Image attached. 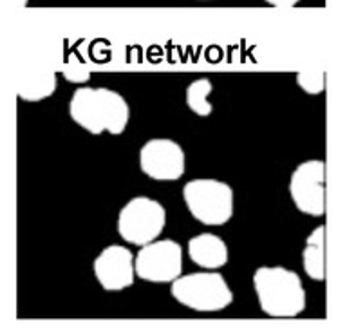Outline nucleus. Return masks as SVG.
Here are the masks:
<instances>
[{"mask_svg":"<svg viewBox=\"0 0 356 331\" xmlns=\"http://www.w3.org/2000/svg\"><path fill=\"white\" fill-rule=\"evenodd\" d=\"M69 116L90 134H122L131 120V107L108 87H78L69 100Z\"/></svg>","mask_w":356,"mask_h":331,"instance_id":"obj_1","label":"nucleus"},{"mask_svg":"<svg viewBox=\"0 0 356 331\" xmlns=\"http://www.w3.org/2000/svg\"><path fill=\"white\" fill-rule=\"evenodd\" d=\"M253 290L262 313L271 318H295L306 309V290L297 272L286 266H261Z\"/></svg>","mask_w":356,"mask_h":331,"instance_id":"obj_2","label":"nucleus"},{"mask_svg":"<svg viewBox=\"0 0 356 331\" xmlns=\"http://www.w3.org/2000/svg\"><path fill=\"white\" fill-rule=\"evenodd\" d=\"M172 297L185 308L199 313H216L234 302L230 284L216 270L179 275L170 284Z\"/></svg>","mask_w":356,"mask_h":331,"instance_id":"obj_3","label":"nucleus"},{"mask_svg":"<svg viewBox=\"0 0 356 331\" xmlns=\"http://www.w3.org/2000/svg\"><path fill=\"white\" fill-rule=\"evenodd\" d=\"M183 201L190 216L204 227H222L234 216V188L212 177L190 179L183 186Z\"/></svg>","mask_w":356,"mask_h":331,"instance_id":"obj_4","label":"nucleus"},{"mask_svg":"<svg viewBox=\"0 0 356 331\" xmlns=\"http://www.w3.org/2000/svg\"><path fill=\"white\" fill-rule=\"evenodd\" d=\"M167 225V210L159 201L136 195L118 213V234L125 243L145 246L158 239Z\"/></svg>","mask_w":356,"mask_h":331,"instance_id":"obj_5","label":"nucleus"},{"mask_svg":"<svg viewBox=\"0 0 356 331\" xmlns=\"http://www.w3.org/2000/svg\"><path fill=\"white\" fill-rule=\"evenodd\" d=\"M136 275L154 284L174 282L183 275V248L174 239H156L140 246L136 254Z\"/></svg>","mask_w":356,"mask_h":331,"instance_id":"obj_6","label":"nucleus"},{"mask_svg":"<svg viewBox=\"0 0 356 331\" xmlns=\"http://www.w3.org/2000/svg\"><path fill=\"white\" fill-rule=\"evenodd\" d=\"M289 195L298 212L322 218L325 213V165L322 159H307L297 165L289 177Z\"/></svg>","mask_w":356,"mask_h":331,"instance_id":"obj_7","label":"nucleus"},{"mask_svg":"<svg viewBox=\"0 0 356 331\" xmlns=\"http://www.w3.org/2000/svg\"><path fill=\"white\" fill-rule=\"evenodd\" d=\"M140 168L154 181H177L186 170L185 150L170 138H152L140 149Z\"/></svg>","mask_w":356,"mask_h":331,"instance_id":"obj_8","label":"nucleus"},{"mask_svg":"<svg viewBox=\"0 0 356 331\" xmlns=\"http://www.w3.org/2000/svg\"><path fill=\"white\" fill-rule=\"evenodd\" d=\"M96 281L105 291H122L136 281V255L123 245H108L92 261Z\"/></svg>","mask_w":356,"mask_h":331,"instance_id":"obj_9","label":"nucleus"},{"mask_svg":"<svg viewBox=\"0 0 356 331\" xmlns=\"http://www.w3.org/2000/svg\"><path fill=\"white\" fill-rule=\"evenodd\" d=\"M186 250H188L190 261L204 270H219V268L226 266L228 259H230V252H228V245L225 243V239L216 234H210V232H203V234L192 237Z\"/></svg>","mask_w":356,"mask_h":331,"instance_id":"obj_10","label":"nucleus"},{"mask_svg":"<svg viewBox=\"0 0 356 331\" xmlns=\"http://www.w3.org/2000/svg\"><path fill=\"white\" fill-rule=\"evenodd\" d=\"M56 73L51 69L29 71L17 82V95L24 102H40L56 91Z\"/></svg>","mask_w":356,"mask_h":331,"instance_id":"obj_11","label":"nucleus"},{"mask_svg":"<svg viewBox=\"0 0 356 331\" xmlns=\"http://www.w3.org/2000/svg\"><path fill=\"white\" fill-rule=\"evenodd\" d=\"M302 268L312 281L325 279V255H324V227H316L307 236L302 250Z\"/></svg>","mask_w":356,"mask_h":331,"instance_id":"obj_12","label":"nucleus"},{"mask_svg":"<svg viewBox=\"0 0 356 331\" xmlns=\"http://www.w3.org/2000/svg\"><path fill=\"white\" fill-rule=\"evenodd\" d=\"M213 91V83L208 78H197L194 82H190L185 92L186 107L194 114L207 118L213 111V105L210 104V95Z\"/></svg>","mask_w":356,"mask_h":331,"instance_id":"obj_13","label":"nucleus"},{"mask_svg":"<svg viewBox=\"0 0 356 331\" xmlns=\"http://www.w3.org/2000/svg\"><path fill=\"white\" fill-rule=\"evenodd\" d=\"M297 83L306 95H322L325 89V71L324 69H304L297 73Z\"/></svg>","mask_w":356,"mask_h":331,"instance_id":"obj_14","label":"nucleus"},{"mask_svg":"<svg viewBox=\"0 0 356 331\" xmlns=\"http://www.w3.org/2000/svg\"><path fill=\"white\" fill-rule=\"evenodd\" d=\"M264 2L273 6V8H293L300 0H264Z\"/></svg>","mask_w":356,"mask_h":331,"instance_id":"obj_15","label":"nucleus"},{"mask_svg":"<svg viewBox=\"0 0 356 331\" xmlns=\"http://www.w3.org/2000/svg\"><path fill=\"white\" fill-rule=\"evenodd\" d=\"M15 6H17L18 10H22V8L27 6V0H15Z\"/></svg>","mask_w":356,"mask_h":331,"instance_id":"obj_16","label":"nucleus"},{"mask_svg":"<svg viewBox=\"0 0 356 331\" xmlns=\"http://www.w3.org/2000/svg\"><path fill=\"white\" fill-rule=\"evenodd\" d=\"M203 2H208V0H203Z\"/></svg>","mask_w":356,"mask_h":331,"instance_id":"obj_17","label":"nucleus"}]
</instances>
